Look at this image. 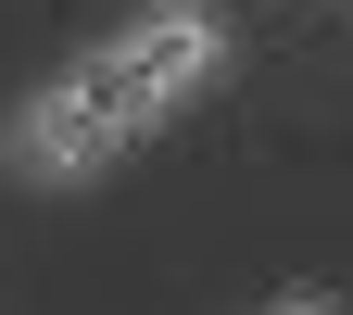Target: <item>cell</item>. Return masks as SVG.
I'll list each match as a JSON object with an SVG mask.
<instances>
[{
    "label": "cell",
    "mask_w": 353,
    "mask_h": 315,
    "mask_svg": "<svg viewBox=\"0 0 353 315\" xmlns=\"http://www.w3.org/2000/svg\"><path fill=\"white\" fill-rule=\"evenodd\" d=\"M114 139H126V126L88 101V88H51V101L26 114V164H38V176H63V164H101Z\"/></svg>",
    "instance_id": "cell-2"
},
{
    "label": "cell",
    "mask_w": 353,
    "mask_h": 315,
    "mask_svg": "<svg viewBox=\"0 0 353 315\" xmlns=\"http://www.w3.org/2000/svg\"><path fill=\"white\" fill-rule=\"evenodd\" d=\"M278 315H328V303H278Z\"/></svg>",
    "instance_id": "cell-3"
},
{
    "label": "cell",
    "mask_w": 353,
    "mask_h": 315,
    "mask_svg": "<svg viewBox=\"0 0 353 315\" xmlns=\"http://www.w3.org/2000/svg\"><path fill=\"white\" fill-rule=\"evenodd\" d=\"M202 63H214V38H202L190 13H164V26H139V38H126V51H101L76 88H88V101H101L114 126H139V114H152V101H176V88H190Z\"/></svg>",
    "instance_id": "cell-1"
}]
</instances>
